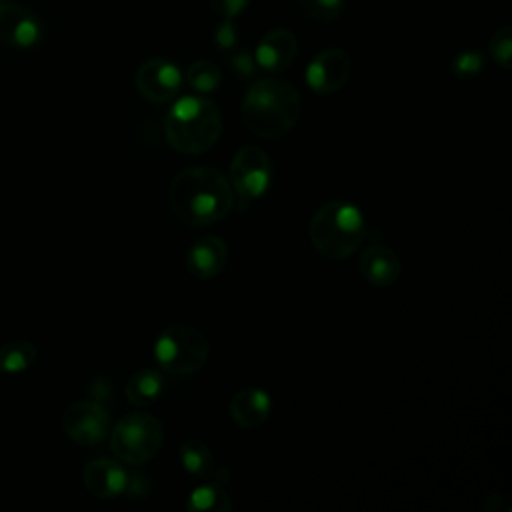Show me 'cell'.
<instances>
[{
	"label": "cell",
	"mask_w": 512,
	"mask_h": 512,
	"mask_svg": "<svg viewBox=\"0 0 512 512\" xmlns=\"http://www.w3.org/2000/svg\"><path fill=\"white\" fill-rule=\"evenodd\" d=\"M0 2H6V0H0Z\"/></svg>",
	"instance_id": "obj_28"
},
{
	"label": "cell",
	"mask_w": 512,
	"mask_h": 512,
	"mask_svg": "<svg viewBox=\"0 0 512 512\" xmlns=\"http://www.w3.org/2000/svg\"><path fill=\"white\" fill-rule=\"evenodd\" d=\"M222 132L216 104L204 96H182L164 120L168 144L182 154H200L214 146Z\"/></svg>",
	"instance_id": "obj_3"
},
{
	"label": "cell",
	"mask_w": 512,
	"mask_h": 512,
	"mask_svg": "<svg viewBox=\"0 0 512 512\" xmlns=\"http://www.w3.org/2000/svg\"><path fill=\"white\" fill-rule=\"evenodd\" d=\"M242 118L250 132L260 138H282L300 118V96L286 80H256L242 100Z\"/></svg>",
	"instance_id": "obj_2"
},
{
	"label": "cell",
	"mask_w": 512,
	"mask_h": 512,
	"mask_svg": "<svg viewBox=\"0 0 512 512\" xmlns=\"http://www.w3.org/2000/svg\"><path fill=\"white\" fill-rule=\"evenodd\" d=\"M488 50L496 64H500L504 70H510L512 68V28L510 26L498 28L490 38Z\"/></svg>",
	"instance_id": "obj_22"
},
{
	"label": "cell",
	"mask_w": 512,
	"mask_h": 512,
	"mask_svg": "<svg viewBox=\"0 0 512 512\" xmlns=\"http://www.w3.org/2000/svg\"><path fill=\"white\" fill-rule=\"evenodd\" d=\"M210 354L204 334L188 324H172L164 328L154 342V358L158 366L170 374L198 372Z\"/></svg>",
	"instance_id": "obj_5"
},
{
	"label": "cell",
	"mask_w": 512,
	"mask_h": 512,
	"mask_svg": "<svg viewBox=\"0 0 512 512\" xmlns=\"http://www.w3.org/2000/svg\"><path fill=\"white\" fill-rule=\"evenodd\" d=\"M484 68V54L478 50H462L452 60V74L456 78H472Z\"/></svg>",
	"instance_id": "obj_23"
},
{
	"label": "cell",
	"mask_w": 512,
	"mask_h": 512,
	"mask_svg": "<svg viewBox=\"0 0 512 512\" xmlns=\"http://www.w3.org/2000/svg\"><path fill=\"white\" fill-rule=\"evenodd\" d=\"M426 2H428V0H426Z\"/></svg>",
	"instance_id": "obj_29"
},
{
	"label": "cell",
	"mask_w": 512,
	"mask_h": 512,
	"mask_svg": "<svg viewBox=\"0 0 512 512\" xmlns=\"http://www.w3.org/2000/svg\"><path fill=\"white\" fill-rule=\"evenodd\" d=\"M110 448L126 464L148 462L162 446L164 428L162 422L146 412L126 414L110 430Z\"/></svg>",
	"instance_id": "obj_6"
},
{
	"label": "cell",
	"mask_w": 512,
	"mask_h": 512,
	"mask_svg": "<svg viewBox=\"0 0 512 512\" xmlns=\"http://www.w3.org/2000/svg\"><path fill=\"white\" fill-rule=\"evenodd\" d=\"M298 2L308 16L322 22H330L338 18L346 4V0H298Z\"/></svg>",
	"instance_id": "obj_24"
},
{
	"label": "cell",
	"mask_w": 512,
	"mask_h": 512,
	"mask_svg": "<svg viewBox=\"0 0 512 512\" xmlns=\"http://www.w3.org/2000/svg\"><path fill=\"white\" fill-rule=\"evenodd\" d=\"M180 460L186 472L198 478H208L214 476L216 466H214V454L212 450L196 438H188L180 444Z\"/></svg>",
	"instance_id": "obj_18"
},
{
	"label": "cell",
	"mask_w": 512,
	"mask_h": 512,
	"mask_svg": "<svg viewBox=\"0 0 512 512\" xmlns=\"http://www.w3.org/2000/svg\"><path fill=\"white\" fill-rule=\"evenodd\" d=\"M232 66H234L238 72H242L244 76H248V74L252 72V68H254V60H252V56H250L248 52H240V54H236V56L232 58Z\"/></svg>",
	"instance_id": "obj_27"
},
{
	"label": "cell",
	"mask_w": 512,
	"mask_h": 512,
	"mask_svg": "<svg viewBox=\"0 0 512 512\" xmlns=\"http://www.w3.org/2000/svg\"><path fill=\"white\" fill-rule=\"evenodd\" d=\"M186 508L190 512H230L232 504L218 484H202L190 492Z\"/></svg>",
	"instance_id": "obj_20"
},
{
	"label": "cell",
	"mask_w": 512,
	"mask_h": 512,
	"mask_svg": "<svg viewBox=\"0 0 512 512\" xmlns=\"http://www.w3.org/2000/svg\"><path fill=\"white\" fill-rule=\"evenodd\" d=\"M298 52L296 36L286 28H276L266 32L254 50V62L266 72L286 70Z\"/></svg>",
	"instance_id": "obj_13"
},
{
	"label": "cell",
	"mask_w": 512,
	"mask_h": 512,
	"mask_svg": "<svg viewBox=\"0 0 512 512\" xmlns=\"http://www.w3.org/2000/svg\"><path fill=\"white\" fill-rule=\"evenodd\" d=\"M40 38V20L28 8L10 2L0 4V40L18 48H30L36 46Z\"/></svg>",
	"instance_id": "obj_12"
},
{
	"label": "cell",
	"mask_w": 512,
	"mask_h": 512,
	"mask_svg": "<svg viewBox=\"0 0 512 512\" xmlns=\"http://www.w3.org/2000/svg\"><path fill=\"white\" fill-rule=\"evenodd\" d=\"M236 38H238V32H236V26L230 18H226V22L216 30V44L218 48L222 50H228L236 44Z\"/></svg>",
	"instance_id": "obj_26"
},
{
	"label": "cell",
	"mask_w": 512,
	"mask_h": 512,
	"mask_svg": "<svg viewBox=\"0 0 512 512\" xmlns=\"http://www.w3.org/2000/svg\"><path fill=\"white\" fill-rule=\"evenodd\" d=\"M164 390V376L154 368L138 370L126 384V398L136 406L152 404Z\"/></svg>",
	"instance_id": "obj_17"
},
{
	"label": "cell",
	"mask_w": 512,
	"mask_h": 512,
	"mask_svg": "<svg viewBox=\"0 0 512 512\" xmlns=\"http://www.w3.org/2000/svg\"><path fill=\"white\" fill-rule=\"evenodd\" d=\"M64 432L82 446L100 444L112 430L108 410L90 400H80L70 404L62 414Z\"/></svg>",
	"instance_id": "obj_8"
},
{
	"label": "cell",
	"mask_w": 512,
	"mask_h": 512,
	"mask_svg": "<svg viewBox=\"0 0 512 512\" xmlns=\"http://www.w3.org/2000/svg\"><path fill=\"white\" fill-rule=\"evenodd\" d=\"M228 260V246L220 236H204L196 240L186 254V268L200 280L218 276Z\"/></svg>",
	"instance_id": "obj_14"
},
{
	"label": "cell",
	"mask_w": 512,
	"mask_h": 512,
	"mask_svg": "<svg viewBox=\"0 0 512 512\" xmlns=\"http://www.w3.org/2000/svg\"><path fill=\"white\" fill-rule=\"evenodd\" d=\"M250 4V0H210V6L214 12L222 18H234L244 12V8Z\"/></svg>",
	"instance_id": "obj_25"
},
{
	"label": "cell",
	"mask_w": 512,
	"mask_h": 512,
	"mask_svg": "<svg viewBox=\"0 0 512 512\" xmlns=\"http://www.w3.org/2000/svg\"><path fill=\"white\" fill-rule=\"evenodd\" d=\"M136 86L150 102H170L182 88V72L166 58H150L138 68Z\"/></svg>",
	"instance_id": "obj_9"
},
{
	"label": "cell",
	"mask_w": 512,
	"mask_h": 512,
	"mask_svg": "<svg viewBox=\"0 0 512 512\" xmlns=\"http://www.w3.org/2000/svg\"><path fill=\"white\" fill-rule=\"evenodd\" d=\"M230 416L232 420L246 430L258 428L260 424H264L270 416L272 410V402L270 396L260 390V388H244L240 392H236L230 400Z\"/></svg>",
	"instance_id": "obj_16"
},
{
	"label": "cell",
	"mask_w": 512,
	"mask_h": 512,
	"mask_svg": "<svg viewBox=\"0 0 512 512\" xmlns=\"http://www.w3.org/2000/svg\"><path fill=\"white\" fill-rule=\"evenodd\" d=\"M168 200L182 224L206 226L230 212L234 190L216 168L192 166L172 180Z\"/></svg>",
	"instance_id": "obj_1"
},
{
	"label": "cell",
	"mask_w": 512,
	"mask_h": 512,
	"mask_svg": "<svg viewBox=\"0 0 512 512\" xmlns=\"http://www.w3.org/2000/svg\"><path fill=\"white\" fill-rule=\"evenodd\" d=\"M306 84L320 96L338 92L350 76V58L340 48L318 52L306 68Z\"/></svg>",
	"instance_id": "obj_10"
},
{
	"label": "cell",
	"mask_w": 512,
	"mask_h": 512,
	"mask_svg": "<svg viewBox=\"0 0 512 512\" xmlns=\"http://www.w3.org/2000/svg\"><path fill=\"white\" fill-rule=\"evenodd\" d=\"M220 80H222L220 68L210 60H196L186 70V82L198 94L214 92L220 86Z\"/></svg>",
	"instance_id": "obj_21"
},
{
	"label": "cell",
	"mask_w": 512,
	"mask_h": 512,
	"mask_svg": "<svg viewBox=\"0 0 512 512\" xmlns=\"http://www.w3.org/2000/svg\"><path fill=\"white\" fill-rule=\"evenodd\" d=\"M312 246L330 260H344L358 250L366 236L364 214L356 204L332 200L322 204L308 224Z\"/></svg>",
	"instance_id": "obj_4"
},
{
	"label": "cell",
	"mask_w": 512,
	"mask_h": 512,
	"mask_svg": "<svg viewBox=\"0 0 512 512\" xmlns=\"http://www.w3.org/2000/svg\"><path fill=\"white\" fill-rule=\"evenodd\" d=\"M36 356L38 350L30 340H12L0 346V372L20 374L34 364Z\"/></svg>",
	"instance_id": "obj_19"
},
{
	"label": "cell",
	"mask_w": 512,
	"mask_h": 512,
	"mask_svg": "<svg viewBox=\"0 0 512 512\" xmlns=\"http://www.w3.org/2000/svg\"><path fill=\"white\" fill-rule=\"evenodd\" d=\"M84 486L96 498H116L120 494H134L132 476L128 470L110 458H96L84 468Z\"/></svg>",
	"instance_id": "obj_11"
},
{
	"label": "cell",
	"mask_w": 512,
	"mask_h": 512,
	"mask_svg": "<svg viewBox=\"0 0 512 512\" xmlns=\"http://www.w3.org/2000/svg\"><path fill=\"white\" fill-rule=\"evenodd\" d=\"M230 182L242 202L264 196L272 184V162L268 154L258 146L240 148L230 162Z\"/></svg>",
	"instance_id": "obj_7"
},
{
	"label": "cell",
	"mask_w": 512,
	"mask_h": 512,
	"mask_svg": "<svg viewBox=\"0 0 512 512\" xmlns=\"http://www.w3.org/2000/svg\"><path fill=\"white\" fill-rule=\"evenodd\" d=\"M400 260L396 252L384 244H374L360 256V272L366 282L376 288L392 286L400 276Z\"/></svg>",
	"instance_id": "obj_15"
}]
</instances>
